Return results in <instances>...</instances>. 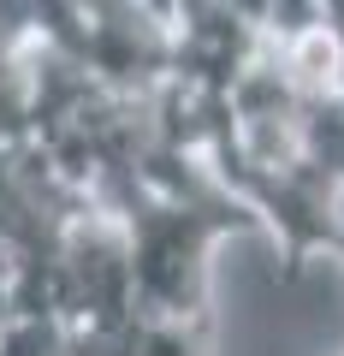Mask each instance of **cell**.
I'll list each match as a JSON object with an SVG mask.
<instances>
[{"mask_svg":"<svg viewBox=\"0 0 344 356\" xmlns=\"http://www.w3.org/2000/svg\"><path fill=\"white\" fill-rule=\"evenodd\" d=\"M0 356H107L101 339H90L72 321L54 315H13L0 327Z\"/></svg>","mask_w":344,"mask_h":356,"instance_id":"1","label":"cell"},{"mask_svg":"<svg viewBox=\"0 0 344 356\" xmlns=\"http://www.w3.org/2000/svg\"><path fill=\"white\" fill-rule=\"evenodd\" d=\"M13 321V285H0V327Z\"/></svg>","mask_w":344,"mask_h":356,"instance_id":"2","label":"cell"}]
</instances>
